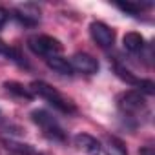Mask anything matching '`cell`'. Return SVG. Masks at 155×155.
<instances>
[{
	"label": "cell",
	"instance_id": "obj_1",
	"mask_svg": "<svg viewBox=\"0 0 155 155\" xmlns=\"http://www.w3.org/2000/svg\"><path fill=\"white\" fill-rule=\"evenodd\" d=\"M29 90H31L33 95L42 97V99L48 101L55 110H58V111H62V113H75V111H77L75 104H73L69 99H66L62 93H58L53 86H49V84L44 82V81H35V82H31Z\"/></svg>",
	"mask_w": 155,
	"mask_h": 155
},
{
	"label": "cell",
	"instance_id": "obj_2",
	"mask_svg": "<svg viewBox=\"0 0 155 155\" xmlns=\"http://www.w3.org/2000/svg\"><path fill=\"white\" fill-rule=\"evenodd\" d=\"M31 120L42 130V133L51 139V140H58V142H64L66 140V133L62 130V126L53 119L51 113H48L46 110H35L31 111Z\"/></svg>",
	"mask_w": 155,
	"mask_h": 155
},
{
	"label": "cell",
	"instance_id": "obj_3",
	"mask_svg": "<svg viewBox=\"0 0 155 155\" xmlns=\"http://www.w3.org/2000/svg\"><path fill=\"white\" fill-rule=\"evenodd\" d=\"M28 46L33 53L44 57V58H51V57H58L62 53V44L60 40L49 37V35H35L28 40Z\"/></svg>",
	"mask_w": 155,
	"mask_h": 155
},
{
	"label": "cell",
	"instance_id": "obj_4",
	"mask_svg": "<svg viewBox=\"0 0 155 155\" xmlns=\"http://www.w3.org/2000/svg\"><path fill=\"white\" fill-rule=\"evenodd\" d=\"M117 108L124 115L131 117V115H139L140 111H146V101L139 90H130L117 97Z\"/></svg>",
	"mask_w": 155,
	"mask_h": 155
},
{
	"label": "cell",
	"instance_id": "obj_5",
	"mask_svg": "<svg viewBox=\"0 0 155 155\" xmlns=\"http://www.w3.org/2000/svg\"><path fill=\"white\" fill-rule=\"evenodd\" d=\"M90 35H91V38L101 46V48H111L113 46V42H115V31L110 28V26H106L104 22H91V26H90Z\"/></svg>",
	"mask_w": 155,
	"mask_h": 155
},
{
	"label": "cell",
	"instance_id": "obj_6",
	"mask_svg": "<svg viewBox=\"0 0 155 155\" xmlns=\"http://www.w3.org/2000/svg\"><path fill=\"white\" fill-rule=\"evenodd\" d=\"M71 68L81 71V73H86V75H93L99 71V62L95 57L88 55V53H75L71 57Z\"/></svg>",
	"mask_w": 155,
	"mask_h": 155
},
{
	"label": "cell",
	"instance_id": "obj_7",
	"mask_svg": "<svg viewBox=\"0 0 155 155\" xmlns=\"http://www.w3.org/2000/svg\"><path fill=\"white\" fill-rule=\"evenodd\" d=\"M73 142H75V146L79 148L81 151H84V153H88V155H101L102 144H101L95 137H91V135H88V133H79V135H75Z\"/></svg>",
	"mask_w": 155,
	"mask_h": 155
},
{
	"label": "cell",
	"instance_id": "obj_8",
	"mask_svg": "<svg viewBox=\"0 0 155 155\" xmlns=\"http://www.w3.org/2000/svg\"><path fill=\"white\" fill-rule=\"evenodd\" d=\"M15 18H17L20 24H24V26H37L38 20H40V11L35 9V6H31V4L20 6V8H17V11H15Z\"/></svg>",
	"mask_w": 155,
	"mask_h": 155
},
{
	"label": "cell",
	"instance_id": "obj_9",
	"mask_svg": "<svg viewBox=\"0 0 155 155\" xmlns=\"http://www.w3.org/2000/svg\"><path fill=\"white\" fill-rule=\"evenodd\" d=\"M122 44H124V49L126 51L139 53L144 48V37L140 33H126L124 38H122Z\"/></svg>",
	"mask_w": 155,
	"mask_h": 155
},
{
	"label": "cell",
	"instance_id": "obj_10",
	"mask_svg": "<svg viewBox=\"0 0 155 155\" xmlns=\"http://www.w3.org/2000/svg\"><path fill=\"white\" fill-rule=\"evenodd\" d=\"M104 150L108 155H128V150L124 146V142L119 139V137H113V135H108L106 140H104Z\"/></svg>",
	"mask_w": 155,
	"mask_h": 155
},
{
	"label": "cell",
	"instance_id": "obj_11",
	"mask_svg": "<svg viewBox=\"0 0 155 155\" xmlns=\"http://www.w3.org/2000/svg\"><path fill=\"white\" fill-rule=\"evenodd\" d=\"M4 88L11 93V95H15V97H18V99H26V101H31L35 95L31 93V90L29 88H26L24 84H20V82H15V81H9V82H4Z\"/></svg>",
	"mask_w": 155,
	"mask_h": 155
},
{
	"label": "cell",
	"instance_id": "obj_12",
	"mask_svg": "<svg viewBox=\"0 0 155 155\" xmlns=\"http://www.w3.org/2000/svg\"><path fill=\"white\" fill-rule=\"evenodd\" d=\"M46 62H48V66L51 68V69H55L57 73H60V75H73V68H71V64L66 60V58H62L60 55L58 57H51V58H46Z\"/></svg>",
	"mask_w": 155,
	"mask_h": 155
},
{
	"label": "cell",
	"instance_id": "obj_13",
	"mask_svg": "<svg viewBox=\"0 0 155 155\" xmlns=\"http://www.w3.org/2000/svg\"><path fill=\"white\" fill-rule=\"evenodd\" d=\"M120 11H124V13H128V15H131V17H139L140 15V11H142V8H148L150 4H135V2H126V4H122V2H119V4H115Z\"/></svg>",
	"mask_w": 155,
	"mask_h": 155
},
{
	"label": "cell",
	"instance_id": "obj_14",
	"mask_svg": "<svg viewBox=\"0 0 155 155\" xmlns=\"http://www.w3.org/2000/svg\"><path fill=\"white\" fill-rule=\"evenodd\" d=\"M2 142H4L6 148L11 150V151H17V153H20V155H33V148H31L29 144H20V142L8 140V139H4Z\"/></svg>",
	"mask_w": 155,
	"mask_h": 155
},
{
	"label": "cell",
	"instance_id": "obj_15",
	"mask_svg": "<svg viewBox=\"0 0 155 155\" xmlns=\"http://www.w3.org/2000/svg\"><path fill=\"white\" fill-rule=\"evenodd\" d=\"M0 55H6V57H9L11 60H15L17 64H20V66H28L24 60H22V57L18 55V51H15V49H11V48H8L6 44H2L0 42Z\"/></svg>",
	"mask_w": 155,
	"mask_h": 155
},
{
	"label": "cell",
	"instance_id": "obj_16",
	"mask_svg": "<svg viewBox=\"0 0 155 155\" xmlns=\"http://www.w3.org/2000/svg\"><path fill=\"white\" fill-rule=\"evenodd\" d=\"M8 18H9V11L4 9V8H0V29L4 28V24L8 22Z\"/></svg>",
	"mask_w": 155,
	"mask_h": 155
},
{
	"label": "cell",
	"instance_id": "obj_17",
	"mask_svg": "<svg viewBox=\"0 0 155 155\" xmlns=\"http://www.w3.org/2000/svg\"><path fill=\"white\" fill-rule=\"evenodd\" d=\"M140 155H153V150H151V148H144V150L140 151Z\"/></svg>",
	"mask_w": 155,
	"mask_h": 155
}]
</instances>
